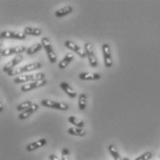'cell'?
I'll return each mask as SVG.
<instances>
[{"instance_id":"1","label":"cell","mask_w":160,"mask_h":160,"mask_svg":"<svg viewBox=\"0 0 160 160\" xmlns=\"http://www.w3.org/2000/svg\"><path fill=\"white\" fill-rule=\"evenodd\" d=\"M45 78H46V74L44 72H38V73H34V74H23V75L17 76L13 79V82H14V83H17V84L28 83V82H32L45 80Z\"/></svg>"},{"instance_id":"2","label":"cell","mask_w":160,"mask_h":160,"mask_svg":"<svg viewBox=\"0 0 160 160\" xmlns=\"http://www.w3.org/2000/svg\"><path fill=\"white\" fill-rule=\"evenodd\" d=\"M43 67L42 63L40 62H34V63H30V64H27L25 66H22L21 68H18L16 69H13L11 72L8 73V76H20V75H23L24 73L26 72H30V71H33V70H38Z\"/></svg>"},{"instance_id":"3","label":"cell","mask_w":160,"mask_h":160,"mask_svg":"<svg viewBox=\"0 0 160 160\" xmlns=\"http://www.w3.org/2000/svg\"><path fill=\"white\" fill-rule=\"evenodd\" d=\"M41 41H42L41 44L43 46V48L46 50V55L48 57V59H49L50 63L55 64L57 62L58 58H57V54H56L55 50L53 49V46L51 45V42L49 40V38L48 37H43Z\"/></svg>"},{"instance_id":"4","label":"cell","mask_w":160,"mask_h":160,"mask_svg":"<svg viewBox=\"0 0 160 160\" xmlns=\"http://www.w3.org/2000/svg\"><path fill=\"white\" fill-rule=\"evenodd\" d=\"M41 105L46 107V108L58 109V110H61V111H66L69 109V106L67 104L62 103V102H58L55 100H49V99L41 100Z\"/></svg>"},{"instance_id":"5","label":"cell","mask_w":160,"mask_h":160,"mask_svg":"<svg viewBox=\"0 0 160 160\" xmlns=\"http://www.w3.org/2000/svg\"><path fill=\"white\" fill-rule=\"evenodd\" d=\"M84 51H85L86 58H88V61H89L91 67L96 68L98 63H97V59H96V57H95V54H94V51H93V47L92 46L91 43L86 42L84 44Z\"/></svg>"},{"instance_id":"6","label":"cell","mask_w":160,"mask_h":160,"mask_svg":"<svg viewBox=\"0 0 160 160\" xmlns=\"http://www.w3.org/2000/svg\"><path fill=\"white\" fill-rule=\"evenodd\" d=\"M102 52L104 57V63L107 68H110L113 65V58H112V52L111 48L108 44L102 45Z\"/></svg>"},{"instance_id":"7","label":"cell","mask_w":160,"mask_h":160,"mask_svg":"<svg viewBox=\"0 0 160 160\" xmlns=\"http://www.w3.org/2000/svg\"><path fill=\"white\" fill-rule=\"evenodd\" d=\"M0 37L3 39H18L25 40L27 35L24 32H13V31H3L0 32Z\"/></svg>"},{"instance_id":"8","label":"cell","mask_w":160,"mask_h":160,"mask_svg":"<svg viewBox=\"0 0 160 160\" xmlns=\"http://www.w3.org/2000/svg\"><path fill=\"white\" fill-rule=\"evenodd\" d=\"M46 83H47V81H46V79H45V80H41V81H36V82H28V83H25V84L22 85L21 91L23 92L32 91V90H34V89H37V88L46 86Z\"/></svg>"},{"instance_id":"9","label":"cell","mask_w":160,"mask_h":160,"mask_svg":"<svg viewBox=\"0 0 160 160\" xmlns=\"http://www.w3.org/2000/svg\"><path fill=\"white\" fill-rule=\"evenodd\" d=\"M64 45H65V46H66L67 48H69V50L75 52L80 58H86V54H85L84 48L80 47L76 43H74L73 41H71V40H67V41H65V44H64Z\"/></svg>"},{"instance_id":"10","label":"cell","mask_w":160,"mask_h":160,"mask_svg":"<svg viewBox=\"0 0 160 160\" xmlns=\"http://www.w3.org/2000/svg\"><path fill=\"white\" fill-rule=\"evenodd\" d=\"M23 60V56L22 55H17V56H15L10 61H8L4 67H3V71L4 72H6V73H9V72H11L14 68L17 66V65H19L22 61Z\"/></svg>"},{"instance_id":"11","label":"cell","mask_w":160,"mask_h":160,"mask_svg":"<svg viewBox=\"0 0 160 160\" xmlns=\"http://www.w3.org/2000/svg\"><path fill=\"white\" fill-rule=\"evenodd\" d=\"M27 48L25 46H15V47H8L4 48L1 52V56L3 57H8L11 55H22V53L26 52Z\"/></svg>"},{"instance_id":"12","label":"cell","mask_w":160,"mask_h":160,"mask_svg":"<svg viewBox=\"0 0 160 160\" xmlns=\"http://www.w3.org/2000/svg\"><path fill=\"white\" fill-rule=\"evenodd\" d=\"M46 142H47V141H46V139H45V138L39 139V140H37L35 142H32L27 144L26 151L27 152H33V151H35V150L43 147V146H45L46 144Z\"/></svg>"},{"instance_id":"13","label":"cell","mask_w":160,"mask_h":160,"mask_svg":"<svg viewBox=\"0 0 160 160\" xmlns=\"http://www.w3.org/2000/svg\"><path fill=\"white\" fill-rule=\"evenodd\" d=\"M79 79L82 81H98L101 79V75L93 72H81L79 74Z\"/></svg>"},{"instance_id":"14","label":"cell","mask_w":160,"mask_h":160,"mask_svg":"<svg viewBox=\"0 0 160 160\" xmlns=\"http://www.w3.org/2000/svg\"><path fill=\"white\" fill-rule=\"evenodd\" d=\"M39 108V106L37 105V104H33L32 103V105L28 108V109H26L25 111H23V112H21L20 115H19V118L21 119V120H23V119H26L27 118H29L31 115H32L37 109Z\"/></svg>"},{"instance_id":"15","label":"cell","mask_w":160,"mask_h":160,"mask_svg":"<svg viewBox=\"0 0 160 160\" xmlns=\"http://www.w3.org/2000/svg\"><path fill=\"white\" fill-rule=\"evenodd\" d=\"M60 88L64 91V92H66V94L70 97V98H75L77 96V92L76 91L69 85L68 82H62L60 84H59Z\"/></svg>"},{"instance_id":"16","label":"cell","mask_w":160,"mask_h":160,"mask_svg":"<svg viewBox=\"0 0 160 160\" xmlns=\"http://www.w3.org/2000/svg\"><path fill=\"white\" fill-rule=\"evenodd\" d=\"M23 32L26 35H32V36H40L43 33V32H42V30L40 28L32 27V26H27V27H25Z\"/></svg>"},{"instance_id":"17","label":"cell","mask_w":160,"mask_h":160,"mask_svg":"<svg viewBox=\"0 0 160 160\" xmlns=\"http://www.w3.org/2000/svg\"><path fill=\"white\" fill-rule=\"evenodd\" d=\"M73 12V8L71 6H66L55 11V16L57 18H62Z\"/></svg>"},{"instance_id":"18","label":"cell","mask_w":160,"mask_h":160,"mask_svg":"<svg viewBox=\"0 0 160 160\" xmlns=\"http://www.w3.org/2000/svg\"><path fill=\"white\" fill-rule=\"evenodd\" d=\"M74 59V56L70 53H68L65 55V57L60 60V62L58 63V69H64L66 67L69 66V64Z\"/></svg>"},{"instance_id":"19","label":"cell","mask_w":160,"mask_h":160,"mask_svg":"<svg viewBox=\"0 0 160 160\" xmlns=\"http://www.w3.org/2000/svg\"><path fill=\"white\" fill-rule=\"evenodd\" d=\"M68 132L70 135L73 136H79V137H82L86 134V130L83 128H77V127H72L69 128L68 130Z\"/></svg>"},{"instance_id":"20","label":"cell","mask_w":160,"mask_h":160,"mask_svg":"<svg viewBox=\"0 0 160 160\" xmlns=\"http://www.w3.org/2000/svg\"><path fill=\"white\" fill-rule=\"evenodd\" d=\"M68 120H69L70 124H72L74 127H77V128H83L84 125H85V123H84V121L82 119L78 118L77 117H74V116L69 117Z\"/></svg>"},{"instance_id":"21","label":"cell","mask_w":160,"mask_h":160,"mask_svg":"<svg viewBox=\"0 0 160 160\" xmlns=\"http://www.w3.org/2000/svg\"><path fill=\"white\" fill-rule=\"evenodd\" d=\"M87 94L86 93H81L79 95L78 99V107L80 110H84L87 106Z\"/></svg>"},{"instance_id":"22","label":"cell","mask_w":160,"mask_h":160,"mask_svg":"<svg viewBox=\"0 0 160 160\" xmlns=\"http://www.w3.org/2000/svg\"><path fill=\"white\" fill-rule=\"evenodd\" d=\"M42 48H43V46H42V44H41V43H36V44H34V45H32V46H30V47H28V48H27V50H26V54H27L28 56L34 55V54H36L37 52L41 51V50H42Z\"/></svg>"},{"instance_id":"23","label":"cell","mask_w":160,"mask_h":160,"mask_svg":"<svg viewBox=\"0 0 160 160\" xmlns=\"http://www.w3.org/2000/svg\"><path fill=\"white\" fill-rule=\"evenodd\" d=\"M108 152H109V154L112 156L113 159L114 160H122V158L120 157V155H119V152H118V148L115 146L114 144H110V145H108Z\"/></svg>"},{"instance_id":"24","label":"cell","mask_w":160,"mask_h":160,"mask_svg":"<svg viewBox=\"0 0 160 160\" xmlns=\"http://www.w3.org/2000/svg\"><path fill=\"white\" fill-rule=\"evenodd\" d=\"M32 105V101H30V100L24 101V102L19 104V105L17 106V110H18L20 113H21V112H23V111H25L26 109H28Z\"/></svg>"},{"instance_id":"25","label":"cell","mask_w":160,"mask_h":160,"mask_svg":"<svg viewBox=\"0 0 160 160\" xmlns=\"http://www.w3.org/2000/svg\"><path fill=\"white\" fill-rule=\"evenodd\" d=\"M153 158V153L152 152H145L142 155L139 156L134 160H150Z\"/></svg>"},{"instance_id":"26","label":"cell","mask_w":160,"mask_h":160,"mask_svg":"<svg viewBox=\"0 0 160 160\" xmlns=\"http://www.w3.org/2000/svg\"><path fill=\"white\" fill-rule=\"evenodd\" d=\"M60 160H69V151L67 148H63L61 152V158Z\"/></svg>"},{"instance_id":"27","label":"cell","mask_w":160,"mask_h":160,"mask_svg":"<svg viewBox=\"0 0 160 160\" xmlns=\"http://www.w3.org/2000/svg\"><path fill=\"white\" fill-rule=\"evenodd\" d=\"M48 159L49 160H60V158H58L56 155H50L48 157Z\"/></svg>"},{"instance_id":"28","label":"cell","mask_w":160,"mask_h":160,"mask_svg":"<svg viewBox=\"0 0 160 160\" xmlns=\"http://www.w3.org/2000/svg\"><path fill=\"white\" fill-rule=\"evenodd\" d=\"M3 43H4V39L0 37V56H1V52L3 51Z\"/></svg>"},{"instance_id":"29","label":"cell","mask_w":160,"mask_h":160,"mask_svg":"<svg viewBox=\"0 0 160 160\" xmlns=\"http://www.w3.org/2000/svg\"><path fill=\"white\" fill-rule=\"evenodd\" d=\"M3 111H4V107H3L2 102L0 101V113H1V112H3Z\"/></svg>"},{"instance_id":"30","label":"cell","mask_w":160,"mask_h":160,"mask_svg":"<svg viewBox=\"0 0 160 160\" xmlns=\"http://www.w3.org/2000/svg\"><path fill=\"white\" fill-rule=\"evenodd\" d=\"M122 160H131V159H130L129 158H122Z\"/></svg>"},{"instance_id":"31","label":"cell","mask_w":160,"mask_h":160,"mask_svg":"<svg viewBox=\"0 0 160 160\" xmlns=\"http://www.w3.org/2000/svg\"><path fill=\"white\" fill-rule=\"evenodd\" d=\"M0 58H1V56H0Z\"/></svg>"},{"instance_id":"32","label":"cell","mask_w":160,"mask_h":160,"mask_svg":"<svg viewBox=\"0 0 160 160\" xmlns=\"http://www.w3.org/2000/svg\"><path fill=\"white\" fill-rule=\"evenodd\" d=\"M159 158H160V156H159Z\"/></svg>"}]
</instances>
